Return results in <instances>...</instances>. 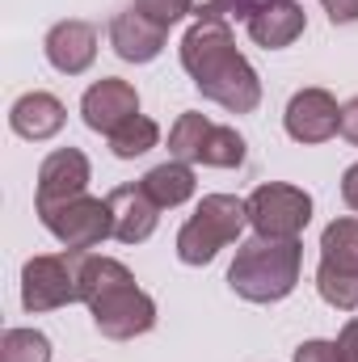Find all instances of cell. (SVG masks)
Listing matches in <instances>:
<instances>
[{
	"label": "cell",
	"mask_w": 358,
	"mask_h": 362,
	"mask_svg": "<svg viewBox=\"0 0 358 362\" xmlns=\"http://www.w3.org/2000/svg\"><path fill=\"white\" fill-rule=\"evenodd\" d=\"M181 68L194 89L228 114H253L262 105V76L236 51L228 21H194L181 38Z\"/></svg>",
	"instance_id": "cell-1"
},
{
	"label": "cell",
	"mask_w": 358,
	"mask_h": 362,
	"mask_svg": "<svg viewBox=\"0 0 358 362\" xmlns=\"http://www.w3.org/2000/svg\"><path fill=\"white\" fill-rule=\"evenodd\" d=\"M304 266L299 240H270L253 236L236 249V262L228 266V286L249 303H278L295 291Z\"/></svg>",
	"instance_id": "cell-2"
},
{
	"label": "cell",
	"mask_w": 358,
	"mask_h": 362,
	"mask_svg": "<svg viewBox=\"0 0 358 362\" xmlns=\"http://www.w3.org/2000/svg\"><path fill=\"white\" fill-rule=\"evenodd\" d=\"M249 223V202L236 194H207L198 202V211L181 223L178 232V257L185 266H207L215 262L219 249H228L232 240H241Z\"/></svg>",
	"instance_id": "cell-3"
},
{
	"label": "cell",
	"mask_w": 358,
	"mask_h": 362,
	"mask_svg": "<svg viewBox=\"0 0 358 362\" xmlns=\"http://www.w3.org/2000/svg\"><path fill=\"white\" fill-rule=\"evenodd\" d=\"M316 291L337 312H354L358 308V219L354 215H342L321 232Z\"/></svg>",
	"instance_id": "cell-4"
},
{
	"label": "cell",
	"mask_w": 358,
	"mask_h": 362,
	"mask_svg": "<svg viewBox=\"0 0 358 362\" xmlns=\"http://www.w3.org/2000/svg\"><path fill=\"white\" fill-rule=\"evenodd\" d=\"M85 308L93 316V329L110 341H135L156 329V299L135 286V274L101 286Z\"/></svg>",
	"instance_id": "cell-5"
},
{
	"label": "cell",
	"mask_w": 358,
	"mask_h": 362,
	"mask_svg": "<svg viewBox=\"0 0 358 362\" xmlns=\"http://www.w3.org/2000/svg\"><path fill=\"white\" fill-rule=\"evenodd\" d=\"M249 228L253 236L270 240H299L304 228L312 223V194L287 181H266L249 198Z\"/></svg>",
	"instance_id": "cell-6"
},
{
	"label": "cell",
	"mask_w": 358,
	"mask_h": 362,
	"mask_svg": "<svg viewBox=\"0 0 358 362\" xmlns=\"http://www.w3.org/2000/svg\"><path fill=\"white\" fill-rule=\"evenodd\" d=\"M76 257L81 253H38L21 266V308L25 312H55L81 299L76 282Z\"/></svg>",
	"instance_id": "cell-7"
},
{
	"label": "cell",
	"mask_w": 358,
	"mask_h": 362,
	"mask_svg": "<svg viewBox=\"0 0 358 362\" xmlns=\"http://www.w3.org/2000/svg\"><path fill=\"white\" fill-rule=\"evenodd\" d=\"M89 181H93V169H89V156L81 148H59L51 152L42 165H38V194H34V211L38 219L55 215L59 206L76 202L89 194Z\"/></svg>",
	"instance_id": "cell-8"
},
{
	"label": "cell",
	"mask_w": 358,
	"mask_h": 362,
	"mask_svg": "<svg viewBox=\"0 0 358 362\" xmlns=\"http://www.w3.org/2000/svg\"><path fill=\"white\" fill-rule=\"evenodd\" d=\"M42 228L72 253H93L105 236H114V215H110V202L105 198H76L68 206H59L55 215L42 219Z\"/></svg>",
	"instance_id": "cell-9"
},
{
	"label": "cell",
	"mask_w": 358,
	"mask_h": 362,
	"mask_svg": "<svg viewBox=\"0 0 358 362\" xmlns=\"http://www.w3.org/2000/svg\"><path fill=\"white\" fill-rule=\"evenodd\" d=\"M282 127L295 144H325L342 131V105L329 89H299L287 101Z\"/></svg>",
	"instance_id": "cell-10"
},
{
	"label": "cell",
	"mask_w": 358,
	"mask_h": 362,
	"mask_svg": "<svg viewBox=\"0 0 358 362\" xmlns=\"http://www.w3.org/2000/svg\"><path fill=\"white\" fill-rule=\"evenodd\" d=\"M139 114V93L131 81H118V76H101V81H93L85 97H81V118H85V127L97 131V135H114L122 122H131Z\"/></svg>",
	"instance_id": "cell-11"
},
{
	"label": "cell",
	"mask_w": 358,
	"mask_h": 362,
	"mask_svg": "<svg viewBox=\"0 0 358 362\" xmlns=\"http://www.w3.org/2000/svg\"><path fill=\"white\" fill-rule=\"evenodd\" d=\"M42 51H47V64L64 76H81L89 72L93 59H97V30L81 17H68V21H55L42 38Z\"/></svg>",
	"instance_id": "cell-12"
},
{
	"label": "cell",
	"mask_w": 358,
	"mask_h": 362,
	"mask_svg": "<svg viewBox=\"0 0 358 362\" xmlns=\"http://www.w3.org/2000/svg\"><path fill=\"white\" fill-rule=\"evenodd\" d=\"M110 202V215H114V240L122 245H144L156 223H161V206L152 202V194L135 181V185H114L105 194Z\"/></svg>",
	"instance_id": "cell-13"
},
{
	"label": "cell",
	"mask_w": 358,
	"mask_h": 362,
	"mask_svg": "<svg viewBox=\"0 0 358 362\" xmlns=\"http://www.w3.org/2000/svg\"><path fill=\"white\" fill-rule=\"evenodd\" d=\"M249 25V38L266 51H282L291 47L304 30H308V13L299 0H258L245 17Z\"/></svg>",
	"instance_id": "cell-14"
},
{
	"label": "cell",
	"mask_w": 358,
	"mask_h": 362,
	"mask_svg": "<svg viewBox=\"0 0 358 362\" xmlns=\"http://www.w3.org/2000/svg\"><path fill=\"white\" fill-rule=\"evenodd\" d=\"M165 38H169V30L156 25V21H148V17L135 13V8H127V13H118V17L110 21V47H114V55L127 59V64H152V59L165 51Z\"/></svg>",
	"instance_id": "cell-15"
},
{
	"label": "cell",
	"mask_w": 358,
	"mask_h": 362,
	"mask_svg": "<svg viewBox=\"0 0 358 362\" xmlns=\"http://www.w3.org/2000/svg\"><path fill=\"white\" fill-rule=\"evenodd\" d=\"M64 122H68V110H64V101L55 97V93H21L17 101H13V110H8V127L21 135V139H30V144H42V139H55L59 131H64Z\"/></svg>",
	"instance_id": "cell-16"
},
{
	"label": "cell",
	"mask_w": 358,
	"mask_h": 362,
	"mask_svg": "<svg viewBox=\"0 0 358 362\" xmlns=\"http://www.w3.org/2000/svg\"><path fill=\"white\" fill-rule=\"evenodd\" d=\"M139 185L152 194V202H156L161 211H173V206H181V202L194 198L198 177H194V165H185V160H165V165L148 169Z\"/></svg>",
	"instance_id": "cell-17"
},
{
	"label": "cell",
	"mask_w": 358,
	"mask_h": 362,
	"mask_svg": "<svg viewBox=\"0 0 358 362\" xmlns=\"http://www.w3.org/2000/svg\"><path fill=\"white\" fill-rule=\"evenodd\" d=\"M156 144H161V127H156L148 114H135L131 122H122V127L110 135V152H114L118 160H135V156L152 152Z\"/></svg>",
	"instance_id": "cell-18"
},
{
	"label": "cell",
	"mask_w": 358,
	"mask_h": 362,
	"mask_svg": "<svg viewBox=\"0 0 358 362\" xmlns=\"http://www.w3.org/2000/svg\"><path fill=\"white\" fill-rule=\"evenodd\" d=\"M198 165H207V169H241L245 165V139H241V131L215 122L207 131V144L198 152Z\"/></svg>",
	"instance_id": "cell-19"
},
{
	"label": "cell",
	"mask_w": 358,
	"mask_h": 362,
	"mask_svg": "<svg viewBox=\"0 0 358 362\" xmlns=\"http://www.w3.org/2000/svg\"><path fill=\"white\" fill-rule=\"evenodd\" d=\"M215 122L207 118V114H181L178 122H173V131H169V156L173 160H185V165H198V152H202V144H207V131H211Z\"/></svg>",
	"instance_id": "cell-20"
},
{
	"label": "cell",
	"mask_w": 358,
	"mask_h": 362,
	"mask_svg": "<svg viewBox=\"0 0 358 362\" xmlns=\"http://www.w3.org/2000/svg\"><path fill=\"white\" fill-rule=\"evenodd\" d=\"M0 362H51V341L38 329H8L0 337Z\"/></svg>",
	"instance_id": "cell-21"
},
{
	"label": "cell",
	"mask_w": 358,
	"mask_h": 362,
	"mask_svg": "<svg viewBox=\"0 0 358 362\" xmlns=\"http://www.w3.org/2000/svg\"><path fill=\"white\" fill-rule=\"evenodd\" d=\"M131 8H135V13H144L148 21H156V25L173 30L181 17H190V13H194V0H135Z\"/></svg>",
	"instance_id": "cell-22"
},
{
	"label": "cell",
	"mask_w": 358,
	"mask_h": 362,
	"mask_svg": "<svg viewBox=\"0 0 358 362\" xmlns=\"http://www.w3.org/2000/svg\"><path fill=\"white\" fill-rule=\"evenodd\" d=\"M253 0H194L198 21H228V17H249Z\"/></svg>",
	"instance_id": "cell-23"
},
{
	"label": "cell",
	"mask_w": 358,
	"mask_h": 362,
	"mask_svg": "<svg viewBox=\"0 0 358 362\" xmlns=\"http://www.w3.org/2000/svg\"><path fill=\"white\" fill-rule=\"evenodd\" d=\"M295 362H342L337 358V341H321V337H312V341H304V346L295 350Z\"/></svg>",
	"instance_id": "cell-24"
},
{
	"label": "cell",
	"mask_w": 358,
	"mask_h": 362,
	"mask_svg": "<svg viewBox=\"0 0 358 362\" xmlns=\"http://www.w3.org/2000/svg\"><path fill=\"white\" fill-rule=\"evenodd\" d=\"M321 8L329 13L333 25H350V21H358V0H321Z\"/></svg>",
	"instance_id": "cell-25"
},
{
	"label": "cell",
	"mask_w": 358,
	"mask_h": 362,
	"mask_svg": "<svg viewBox=\"0 0 358 362\" xmlns=\"http://www.w3.org/2000/svg\"><path fill=\"white\" fill-rule=\"evenodd\" d=\"M337 358L342 362H358V320H346L337 333Z\"/></svg>",
	"instance_id": "cell-26"
},
{
	"label": "cell",
	"mask_w": 358,
	"mask_h": 362,
	"mask_svg": "<svg viewBox=\"0 0 358 362\" xmlns=\"http://www.w3.org/2000/svg\"><path fill=\"white\" fill-rule=\"evenodd\" d=\"M342 135H346V139L358 148V97L342 105Z\"/></svg>",
	"instance_id": "cell-27"
},
{
	"label": "cell",
	"mask_w": 358,
	"mask_h": 362,
	"mask_svg": "<svg viewBox=\"0 0 358 362\" xmlns=\"http://www.w3.org/2000/svg\"><path fill=\"white\" fill-rule=\"evenodd\" d=\"M342 202H346L350 211H358V165H350V169L342 173Z\"/></svg>",
	"instance_id": "cell-28"
}]
</instances>
